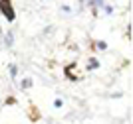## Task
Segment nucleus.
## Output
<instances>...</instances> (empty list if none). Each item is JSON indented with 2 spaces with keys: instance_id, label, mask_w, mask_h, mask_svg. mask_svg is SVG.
<instances>
[{
  "instance_id": "5",
  "label": "nucleus",
  "mask_w": 133,
  "mask_h": 124,
  "mask_svg": "<svg viewBox=\"0 0 133 124\" xmlns=\"http://www.w3.org/2000/svg\"><path fill=\"white\" fill-rule=\"evenodd\" d=\"M16 73H18L16 65H12V67H10V75H12V77H16Z\"/></svg>"
},
{
  "instance_id": "6",
  "label": "nucleus",
  "mask_w": 133,
  "mask_h": 124,
  "mask_svg": "<svg viewBox=\"0 0 133 124\" xmlns=\"http://www.w3.org/2000/svg\"><path fill=\"white\" fill-rule=\"evenodd\" d=\"M6 104H16V98H14V97H8V98H6Z\"/></svg>"
},
{
  "instance_id": "7",
  "label": "nucleus",
  "mask_w": 133,
  "mask_h": 124,
  "mask_svg": "<svg viewBox=\"0 0 133 124\" xmlns=\"http://www.w3.org/2000/svg\"><path fill=\"white\" fill-rule=\"evenodd\" d=\"M97 47H99V49H105L107 43H105V42H99V43H97Z\"/></svg>"
},
{
  "instance_id": "4",
  "label": "nucleus",
  "mask_w": 133,
  "mask_h": 124,
  "mask_svg": "<svg viewBox=\"0 0 133 124\" xmlns=\"http://www.w3.org/2000/svg\"><path fill=\"white\" fill-rule=\"evenodd\" d=\"M89 69H97V61L95 59H89Z\"/></svg>"
},
{
  "instance_id": "3",
  "label": "nucleus",
  "mask_w": 133,
  "mask_h": 124,
  "mask_svg": "<svg viewBox=\"0 0 133 124\" xmlns=\"http://www.w3.org/2000/svg\"><path fill=\"white\" fill-rule=\"evenodd\" d=\"M28 87H32V79H24L22 81V89H28Z\"/></svg>"
},
{
  "instance_id": "2",
  "label": "nucleus",
  "mask_w": 133,
  "mask_h": 124,
  "mask_svg": "<svg viewBox=\"0 0 133 124\" xmlns=\"http://www.w3.org/2000/svg\"><path fill=\"white\" fill-rule=\"evenodd\" d=\"M30 112H32V114H30V118H32L34 122H36V120H40V112H38V108H36V106L30 108Z\"/></svg>"
},
{
  "instance_id": "1",
  "label": "nucleus",
  "mask_w": 133,
  "mask_h": 124,
  "mask_svg": "<svg viewBox=\"0 0 133 124\" xmlns=\"http://www.w3.org/2000/svg\"><path fill=\"white\" fill-rule=\"evenodd\" d=\"M0 12L8 22L16 20V12H14V6H12V0H0Z\"/></svg>"
}]
</instances>
